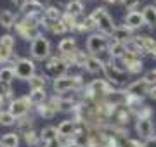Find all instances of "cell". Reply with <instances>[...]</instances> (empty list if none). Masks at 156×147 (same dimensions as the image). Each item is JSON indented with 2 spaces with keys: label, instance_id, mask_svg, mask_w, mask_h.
<instances>
[{
  "label": "cell",
  "instance_id": "3957f363",
  "mask_svg": "<svg viewBox=\"0 0 156 147\" xmlns=\"http://www.w3.org/2000/svg\"><path fill=\"white\" fill-rule=\"evenodd\" d=\"M115 90V87L108 81L106 78H97L92 80L90 83H87L83 88L85 99H94V101H101V99H106L111 92Z\"/></svg>",
  "mask_w": 156,
  "mask_h": 147
},
{
  "label": "cell",
  "instance_id": "c3c4849f",
  "mask_svg": "<svg viewBox=\"0 0 156 147\" xmlns=\"http://www.w3.org/2000/svg\"><path fill=\"white\" fill-rule=\"evenodd\" d=\"M12 4H14V5H17V7H21L23 4H24V2H26V0H11Z\"/></svg>",
  "mask_w": 156,
  "mask_h": 147
},
{
  "label": "cell",
  "instance_id": "5b68a950",
  "mask_svg": "<svg viewBox=\"0 0 156 147\" xmlns=\"http://www.w3.org/2000/svg\"><path fill=\"white\" fill-rule=\"evenodd\" d=\"M102 74H104V78H106L115 88L125 85L127 80H128V73L125 71V69H122V66H116V61L106 62V64H104Z\"/></svg>",
  "mask_w": 156,
  "mask_h": 147
},
{
  "label": "cell",
  "instance_id": "d6986e66",
  "mask_svg": "<svg viewBox=\"0 0 156 147\" xmlns=\"http://www.w3.org/2000/svg\"><path fill=\"white\" fill-rule=\"evenodd\" d=\"M134 36H135L134 31H132L130 28H127L125 24H122V26H116L115 33H113L109 38L115 40V42H120V43H127V42H130Z\"/></svg>",
  "mask_w": 156,
  "mask_h": 147
},
{
  "label": "cell",
  "instance_id": "e575fe53",
  "mask_svg": "<svg viewBox=\"0 0 156 147\" xmlns=\"http://www.w3.org/2000/svg\"><path fill=\"white\" fill-rule=\"evenodd\" d=\"M28 85H30V90H44L45 87H47V76L42 73H37L28 81Z\"/></svg>",
  "mask_w": 156,
  "mask_h": 147
},
{
  "label": "cell",
  "instance_id": "d4e9b609",
  "mask_svg": "<svg viewBox=\"0 0 156 147\" xmlns=\"http://www.w3.org/2000/svg\"><path fill=\"white\" fill-rule=\"evenodd\" d=\"M17 19H19V17H17L12 11H9V9H2V11H0V26H2V28L12 29L16 26Z\"/></svg>",
  "mask_w": 156,
  "mask_h": 147
},
{
  "label": "cell",
  "instance_id": "5bb4252c",
  "mask_svg": "<svg viewBox=\"0 0 156 147\" xmlns=\"http://www.w3.org/2000/svg\"><path fill=\"white\" fill-rule=\"evenodd\" d=\"M134 43L139 49V54L144 57V56H151V52H153V49L156 45V40L151 38L149 35H135Z\"/></svg>",
  "mask_w": 156,
  "mask_h": 147
},
{
  "label": "cell",
  "instance_id": "4316f807",
  "mask_svg": "<svg viewBox=\"0 0 156 147\" xmlns=\"http://www.w3.org/2000/svg\"><path fill=\"white\" fill-rule=\"evenodd\" d=\"M44 29H47L49 33L52 35H66L69 29H68V26L62 21H56V23H50V21H47V19H44Z\"/></svg>",
  "mask_w": 156,
  "mask_h": 147
},
{
  "label": "cell",
  "instance_id": "d6a6232c",
  "mask_svg": "<svg viewBox=\"0 0 156 147\" xmlns=\"http://www.w3.org/2000/svg\"><path fill=\"white\" fill-rule=\"evenodd\" d=\"M16 78V71H14V66L11 64H5V66H0V81L2 83H7L11 85Z\"/></svg>",
  "mask_w": 156,
  "mask_h": 147
},
{
  "label": "cell",
  "instance_id": "f5cc1de1",
  "mask_svg": "<svg viewBox=\"0 0 156 147\" xmlns=\"http://www.w3.org/2000/svg\"><path fill=\"white\" fill-rule=\"evenodd\" d=\"M154 4H156V0H154Z\"/></svg>",
  "mask_w": 156,
  "mask_h": 147
},
{
  "label": "cell",
  "instance_id": "9c48e42d",
  "mask_svg": "<svg viewBox=\"0 0 156 147\" xmlns=\"http://www.w3.org/2000/svg\"><path fill=\"white\" fill-rule=\"evenodd\" d=\"M14 71H16V78L23 81H30L37 74V64L33 59L28 57H21L19 61L14 64Z\"/></svg>",
  "mask_w": 156,
  "mask_h": 147
},
{
  "label": "cell",
  "instance_id": "e0dca14e",
  "mask_svg": "<svg viewBox=\"0 0 156 147\" xmlns=\"http://www.w3.org/2000/svg\"><path fill=\"white\" fill-rule=\"evenodd\" d=\"M132 118H135L134 114H132V111H130L127 106H123V108L116 109V113H115V116H113V119L109 121V123L118 125V126H127L128 128V123H130Z\"/></svg>",
  "mask_w": 156,
  "mask_h": 147
},
{
  "label": "cell",
  "instance_id": "7c38bea8",
  "mask_svg": "<svg viewBox=\"0 0 156 147\" xmlns=\"http://www.w3.org/2000/svg\"><path fill=\"white\" fill-rule=\"evenodd\" d=\"M120 62H122V69H125L128 74H139V73H142V69H144L142 57L135 56V54H130V52H127Z\"/></svg>",
  "mask_w": 156,
  "mask_h": 147
},
{
  "label": "cell",
  "instance_id": "30bf717a",
  "mask_svg": "<svg viewBox=\"0 0 156 147\" xmlns=\"http://www.w3.org/2000/svg\"><path fill=\"white\" fill-rule=\"evenodd\" d=\"M45 71L52 76V80H56L61 76H66L69 71V66L61 59V56H52L45 61Z\"/></svg>",
  "mask_w": 156,
  "mask_h": 147
},
{
  "label": "cell",
  "instance_id": "ac0fdd59",
  "mask_svg": "<svg viewBox=\"0 0 156 147\" xmlns=\"http://www.w3.org/2000/svg\"><path fill=\"white\" fill-rule=\"evenodd\" d=\"M128 97L130 95L127 94V90H123V88H115V90L106 97V101L109 102L111 106H115V108H123V106H127Z\"/></svg>",
  "mask_w": 156,
  "mask_h": 147
},
{
  "label": "cell",
  "instance_id": "bcb514c9",
  "mask_svg": "<svg viewBox=\"0 0 156 147\" xmlns=\"http://www.w3.org/2000/svg\"><path fill=\"white\" fill-rule=\"evenodd\" d=\"M149 97L156 101V85H151V90H149Z\"/></svg>",
  "mask_w": 156,
  "mask_h": 147
},
{
  "label": "cell",
  "instance_id": "ab89813d",
  "mask_svg": "<svg viewBox=\"0 0 156 147\" xmlns=\"http://www.w3.org/2000/svg\"><path fill=\"white\" fill-rule=\"evenodd\" d=\"M153 114H154V111H153L147 104H144V106L140 108V111L137 113L135 119H151V118H153Z\"/></svg>",
  "mask_w": 156,
  "mask_h": 147
},
{
  "label": "cell",
  "instance_id": "f546056e",
  "mask_svg": "<svg viewBox=\"0 0 156 147\" xmlns=\"http://www.w3.org/2000/svg\"><path fill=\"white\" fill-rule=\"evenodd\" d=\"M33 125H35V121H33V116H31V114L24 116V118H19V119H17V123H16V126H17V133H19V135H24L26 132L35 130Z\"/></svg>",
  "mask_w": 156,
  "mask_h": 147
},
{
  "label": "cell",
  "instance_id": "52a82bcc",
  "mask_svg": "<svg viewBox=\"0 0 156 147\" xmlns=\"http://www.w3.org/2000/svg\"><path fill=\"white\" fill-rule=\"evenodd\" d=\"M30 50H31V57H33V61L45 62L49 57H52V52H50V42H49V38H45L44 35H40L37 40L31 42Z\"/></svg>",
  "mask_w": 156,
  "mask_h": 147
},
{
  "label": "cell",
  "instance_id": "8d00e7d4",
  "mask_svg": "<svg viewBox=\"0 0 156 147\" xmlns=\"http://www.w3.org/2000/svg\"><path fill=\"white\" fill-rule=\"evenodd\" d=\"M142 106H144V99H142V97H134V95L128 97L127 108L132 111V114H134V116H137V113L140 111V108H142Z\"/></svg>",
  "mask_w": 156,
  "mask_h": 147
},
{
  "label": "cell",
  "instance_id": "db71d44e",
  "mask_svg": "<svg viewBox=\"0 0 156 147\" xmlns=\"http://www.w3.org/2000/svg\"><path fill=\"white\" fill-rule=\"evenodd\" d=\"M82 2H83V0H82Z\"/></svg>",
  "mask_w": 156,
  "mask_h": 147
},
{
  "label": "cell",
  "instance_id": "484cf974",
  "mask_svg": "<svg viewBox=\"0 0 156 147\" xmlns=\"http://www.w3.org/2000/svg\"><path fill=\"white\" fill-rule=\"evenodd\" d=\"M64 12L73 17H82L83 14V2L82 0H68L64 5Z\"/></svg>",
  "mask_w": 156,
  "mask_h": 147
},
{
  "label": "cell",
  "instance_id": "ba28073f",
  "mask_svg": "<svg viewBox=\"0 0 156 147\" xmlns=\"http://www.w3.org/2000/svg\"><path fill=\"white\" fill-rule=\"evenodd\" d=\"M35 111H37V114H38L40 118L52 119L57 113H61V97L59 95H50L42 106L35 108Z\"/></svg>",
  "mask_w": 156,
  "mask_h": 147
},
{
  "label": "cell",
  "instance_id": "8fae6325",
  "mask_svg": "<svg viewBox=\"0 0 156 147\" xmlns=\"http://www.w3.org/2000/svg\"><path fill=\"white\" fill-rule=\"evenodd\" d=\"M31 109H35V108H33V104H31V101H30L28 95L17 97V99H14V101H12L11 106H9V111H11V113L14 114L17 119L28 116V114L31 113Z\"/></svg>",
  "mask_w": 156,
  "mask_h": 147
},
{
  "label": "cell",
  "instance_id": "ffe728a7",
  "mask_svg": "<svg viewBox=\"0 0 156 147\" xmlns=\"http://www.w3.org/2000/svg\"><path fill=\"white\" fill-rule=\"evenodd\" d=\"M57 132H59V138H73L75 132H76V121L64 119L57 125Z\"/></svg>",
  "mask_w": 156,
  "mask_h": 147
},
{
  "label": "cell",
  "instance_id": "7bdbcfd3",
  "mask_svg": "<svg viewBox=\"0 0 156 147\" xmlns=\"http://www.w3.org/2000/svg\"><path fill=\"white\" fill-rule=\"evenodd\" d=\"M144 80H147L151 85H156V68L151 69V71H147V73L144 74Z\"/></svg>",
  "mask_w": 156,
  "mask_h": 147
},
{
  "label": "cell",
  "instance_id": "44dd1931",
  "mask_svg": "<svg viewBox=\"0 0 156 147\" xmlns=\"http://www.w3.org/2000/svg\"><path fill=\"white\" fill-rule=\"evenodd\" d=\"M108 54H109V57H111V61H122L123 56L127 54V45H125V43H120V42L111 40V42H109Z\"/></svg>",
  "mask_w": 156,
  "mask_h": 147
},
{
  "label": "cell",
  "instance_id": "4dcf8cb0",
  "mask_svg": "<svg viewBox=\"0 0 156 147\" xmlns=\"http://www.w3.org/2000/svg\"><path fill=\"white\" fill-rule=\"evenodd\" d=\"M62 14H64V11H61L57 5H47L44 9V16L47 21H50V23H56V21H61L62 19Z\"/></svg>",
  "mask_w": 156,
  "mask_h": 147
},
{
  "label": "cell",
  "instance_id": "83f0119b",
  "mask_svg": "<svg viewBox=\"0 0 156 147\" xmlns=\"http://www.w3.org/2000/svg\"><path fill=\"white\" fill-rule=\"evenodd\" d=\"M40 138H42V144H49L52 140H59V132H57V126H44L40 130Z\"/></svg>",
  "mask_w": 156,
  "mask_h": 147
},
{
  "label": "cell",
  "instance_id": "836d02e7",
  "mask_svg": "<svg viewBox=\"0 0 156 147\" xmlns=\"http://www.w3.org/2000/svg\"><path fill=\"white\" fill-rule=\"evenodd\" d=\"M28 97H30V101H31V104H33V108H38V106H42L50 95H47V92H45V88H44V90H30Z\"/></svg>",
  "mask_w": 156,
  "mask_h": 147
},
{
  "label": "cell",
  "instance_id": "9a60e30c",
  "mask_svg": "<svg viewBox=\"0 0 156 147\" xmlns=\"http://www.w3.org/2000/svg\"><path fill=\"white\" fill-rule=\"evenodd\" d=\"M135 133L139 135L140 140H149L154 137V125L151 119H135Z\"/></svg>",
  "mask_w": 156,
  "mask_h": 147
},
{
  "label": "cell",
  "instance_id": "2e32d148",
  "mask_svg": "<svg viewBox=\"0 0 156 147\" xmlns=\"http://www.w3.org/2000/svg\"><path fill=\"white\" fill-rule=\"evenodd\" d=\"M123 24L127 26V28H130L132 31H135V29H139L144 26V17H142V12H137V11H130L125 14V17H123Z\"/></svg>",
  "mask_w": 156,
  "mask_h": 147
},
{
  "label": "cell",
  "instance_id": "7a4b0ae2",
  "mask_svg": "<svg viewBox=\"0 0 156 147\" xmlns=\"http://www.w3.org/2000/svg\"><path fill=\"white\" fill-rule=\"evenodd\" d=\"M40 26H42V24L37 23L31 17H19L16 21L14 29H16V33H17L19 38L26 40V42H33V40H37L40 35H42Z\"/></svg>",
  "mask_w": 156,
  "mask_h": 147
},
{
  "label": "cell",
  "instance_id": "4fadbf2b",
  "mask_svg": "<svg viewBox=\"0 0 156 147\" xmlns=\"http://www.w3.org/2000/svg\"><path fill=\"white\" fill-rule=\"evenodd\" d=\"M127 94L128 95H134V97H142L144 99L146 95H149V90H151V83L147 80H144V76L140 80H135L132 83L127 85Z\"/></svg>",
  "mask_w": 156,
  "mask_h": 147
},
{
  "label": "cell",
  "instance_id": "816d5d0a",
  "mask_svg": "<svg viewBox=\"0 0 156 147\" xmlns=\"http://www.w3.org/2000/svg\"><path fill=\"white\" fill-rule=\"evenodd\" d=\"M4 111H5V109H4ZM0 113H2V109H0Z\"/></svg>",
  "mask_w": 156,
  "mask_h": 147
},
{
  "label": "cell",
  "instance_id": "681fc988",
  "mask_svg": "<svg viewBox=\"0 0 156 147\" xmlns=\"http://www.w3.org/2000/svg\"><path fill=\"white\" fill-rule=\"evenodd\" d=\"M106 4H118V2H122V0H104Z\"/></svg>",
  "mask_w": 156,
  "mask_h": 147
},
{
  "label": "cell",
  "instance_id": "60d3db41",
  "mask_svg": "<svg viewBox=\"0 0 156 147\" xmlns=\"http://www.w3.org/2000/svg\"><path fill=\"white\" fill-rule=\"evenodd\" d=\"M61 21L66 24L68 29L71 31V29L75 28V24L78 23V17H73V16H69V14H66V12H64V14H62V19H61Z\"/></svg>",
  "mask_w": 156,
  "mask_h": 147
},
{
  "label": "cell",
  "instance_id": "d590c367",
  "mask_svg": "<svg viewBox=\"0 0 156 147\" xmlns=\"http://www.w3.org/2000/svg\"><path fill=\"white\" fill-rule=\"evenodd\" d=\"M24 142H26V145L30 147H38L42 144V138H40V132L37 130H31V132H26L24 135H23Z\"/></svg>",
  "mask_w": 156,
  "mask_h": 147
},
{
  "label": "cell",
  "instance_id": "ee69618b",
  "mask_svg": "<svg viewBox=\"0 0 156 147\" xmlns=\"http://www.w3.org/2000/svg\"><path fill=\"white\" fill-rule=\"evenodd\" d=\"M144 147H156V133H154V137H151L149 140L144 142Z\"/></svg>",
  "mask_w": 156,
  "mask_h": 147
},
{
  "label": "cell",
  "instance_id": "277c9868",
  "mask_svg": "<svg viewBox=\"0 0 156 147\" xmlns=\"http://www.w3.org/2000/svg\"><path fill=\"white\" fill-rule=\"evenodd\" d=\"M90 16L94 17V21L97 23V31L106 36H111L116 29V24L113 21V17L109 16V12L104 7H95L94 11L90 12Z\"/></svg>",
  "mask_w": 156,
  "mask_h": 147
},
{
  "label": "cell",
  "instance_id": "f1b7e54d",
  "mask_svg": "<svg viewBox=\"0 0 156 147\" xmlns=\"http://www.w3.org/2000/svg\"><path fill=\"white\" fill-rule=\"evenodd\" d=\"M140 12H142V17H144L146 26H149V28H156V4L146 5Z\"/></svg>",
  "mask_w": 156,
  "mask_h": 147
},
{
  "label": "cell",
  "instance_id": "f35d334b",
  "mask_svg": "<svg viewBox=\"0 0 156 147\" xmlns=\"http://www.w3.org/2000/svg\"><path fill=\"white\" fill-rule=\"evenodd\" d=\"M0 45L9 49V50H14V45H16V38L12 36L11 33H5L0 36Z\"/></svg>",
  "mask_w": 156,
  "mask_h": 147
},
{
  "label": "cell",
  "instance_id": "cb8c5ba5",
  "mask_svg": "<svg viewBox=\"0 0 156 147\" xmlns=\"http://www.w3.org/2000/svg\"><path fill=\"white\" fill-rule=\"evenodd\" d=\"M45 7L38 5V4H35L31 0H26L21 7H19V11H21V16L23 17H31V16H37V14H42L44 12Z\"/></svg>",
  "mask_w": 156,
  "mask_h": 147
},
{
  "label": "cell",
  "instance_id": "7402d4cb",
  "mask_svg": "<svg viewBox=\"0 0 156 147\" xmlns=\"http://www.w3.org/2000/svg\"><path fill=\"white\" fill-rule=\"evenodd\" d=\"M104 64H106V62L102 61L99 56H90L87 64H85V71L90 73V74H99V73L104 71Z\"/></svg>",
  "mask_w": 156,
  "mask_h": 147
},
{
  "label": "cell",
  "instance_id": "74e56055",
  "mask_svg": "<svg viewBox=\"0 0 156 147\" xmlns=\"http://www.w3.org/2000/svg\"><path fill=\"white\" fill-rule=\"evenodd\" d=\"M16 123H17V118L9 111V109H5V111L0 113V125H2V126H12V125H16Z\"/></svg>",
  "mask_w": 156,
  "mask_h": 147
},
{
  "label": "cell",
  "instance_id": "f6af8a7d",
  "mask_svg": "<svg viewBox=\"0 0 156 147\" xmlns=\"http://www.w3.org/2000/svg\"><path fill=\"white\" fill-rule=\"evenodd\" d=\"M44 147H62V145H61L59 140H52V142H49V144H44Z\"/></svg>",
  "mask_w": 156,
  "mask_h": 147
},
{
  "label": "cell",
  "instance_id": "f907efd6",
  "mask_svg": "<svg viewBox=\"0 0 156 147\" xmlns=\"http://www.w3.org/2000/svg\"><path fill=\"white\" fill-rule=\"evenodd\" d=\"M151 57H154L156 59V45H154V49H153V52H151Z\"/></svg>",
  "mask_w": 156,
  "mask_h": 147
},
{
  "label": "cell",
  "instance_id": "8992f818",
  "mask_svg": "<svg viewBox=\"0 0 156 147\" xmlns=\"http://www.w3.org/2000/svg\"><path fill=\"white\" fill-rule=\"evenodd\" d=\"M109 42H111V38L106 36V35L99 33V31L90 33L89 38H87V52H89L90 56H101V54L108 52Z\"/></svg>",
  "mask_w": 156,
  "mask_h": 147
},
{
  "label": "cell",
  "instance_id": "7dc6e473",
  "mask_svg": "<svg viewBox=\"0 0 156 147\" xmlns=\"http://www.w3.org/2000/svg\"><path fill=\"white\" fill-rule=\"evenodd\" d=\"M31 2H35V4H38V5H42V7H47V2H49V0H31Z\"/></svg>",
  "mask_w": 156,
  "mask_h": 147
},
{
  "label": "cell",
  "instance_id": "1f68e13d",
  "mask_svg": "<svg viewBox=\"0 0 156 147\" xmlns=\"http://www.w3.org/2000/svg\"><path fill=\"white\" fill-rule=\"evenodd\" d=\"M0 147H19V133L9 132L0 137Z\"/></svg>",
  "mask_w": 156,
  "mask_h": 147
},
{
  "label": "cell",
  "instance_id": "603a6c76",
  "mask_svg": "<svg viewBox=\"0 0 156 147\" xmlns=\"http://www.w3.org/2000/svg\"><path fill=\"white\" fill-rule=\"evenodd\" d=\"M76 40L73 38V36H66V38H62L59 43H57V52H59V56H68V54H73V52L76 50Z\"/></svg>",
  "mask_w": 156,
  "mask_h": 147
},
{
  "label": "cell",
  "instance_id": "6da1fadb",
  "mask_svg": "<svg viewBox=\"0 0 156 147\" xmlns=\"http://www.w3.org/2000/svg\"><path fill=\"white\" fill-rule=\"evenodd\" d=\"M83 80H82V74H66V76H61V78L52 80V92L54 95H64L68 92L73 90H83Z\"/></svg>",
  "mask_w": 156,
  "mask_h": 147
},
{
  "label": "cell",
  "instance_id": "b9f144b4",
  "mask_svg": "<svg viewBox=\"0 0 156 147\" xmlns=\"http://www.w3.org/2000/svg\"><path fill=\"white\" fill-rule=\"evenodd\" d=\"M140 2H142V0H122L120 4H122L128 12H130V11H135V9L140 5Z\"/></svg>",
  "mask_w": 156,
  "mask_h": 147
}]
</instances>
